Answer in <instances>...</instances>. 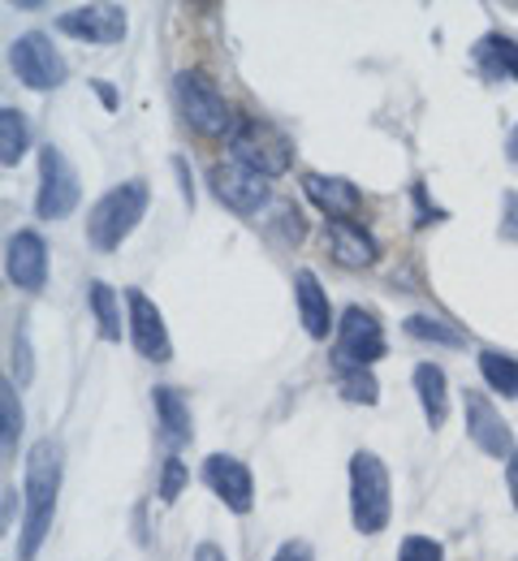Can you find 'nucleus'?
<instances>
[{
    "label": "nucleus",
    "instance_id": "obj_36",
    "mask_svg": "<svg viewBox=\"0 0 518 561\" xmlns=\"http://www.w3.org/2000/svg\"><path fill=\"white\" fill-rule=\"evenodd\" d=\"M506 156H510V164H518V126L510 130V139H506Z\"/></svg>",
    "mask_w": 518,
    "mask_h": 561
},
{
    "label": "nucleus",
    "instance_id": "obj_1",
    "mask_svg": "<svg viewBox=\"0 0 518 561\" xmlns=\"http://www.w3.org/2000/svg\"><path fill=\"white\" fill-rule=\"evenodd\" d=\"M66 476V449L53 436H39L26 449V471H22V531H18V561H35L53 518H57V496Z\"/></svg>",
    "mask_w": 518,
    "mask_h": 561
},
{
    "label": "nucleus",
    "instance_id": "obj_17",
    "mask_svg": "<svg viewBox=\"0 0 518 561\" xmlns=\"http://www.w3.org/2000/svg\"><path fill=\"white\" fill-rule=\"evenodd\" d=\"M151 407H156V423H160V440L177 454L195 440V420H191V402L173 389V385H156L151 389Z\"/></svg>",
    "mask_w": 518,
    "mask_h": 561
},
{
    "label": "nucleus",
    "instance_id": "obj_22",
    "mask_svg": "<svg viewBox=\"0 0 518 561\" xmlns=\"http://www.w3.org/2000/svg\"><path fill=\"white\" fill-rule=\"evenodd\" d=\"M22 432H26V415H22V402H18V385H13V376H4L0 380V449H4V458L18 454Z\"/></svg>",
    "mask_w": 518,
    "mask_h": 561
},
{
    "label": "nucleus",
    "instance_id": "obj_31",
    "mask_svg": "<svg viewBox=\"0 0 518 561\" xmlns=\"http://www.w3.org/2000/svg\"><path fill=\"white\" fill-rule=\"evenodd\" d=\"M273 561H315V553H311L307 540H286V545L273 553Z\"/></svg>",
    "mask_w": 518,
    "mask_h": 561
},
{
    "label": "nucleus",
    "instance_id": "obj_10",
    "mask_svg": "<svg viewBox=\"0 0 518 561\" xmlns=\"http://www.w3.org/2000/svg\"><path fill=\"white\" fill-rule=\"evenodd\" d=\"M462 423H467V436L475 440V449L488 454V458H497V462H506L518 449L515 427H510L506 415L493 407V398L480 393V389H467V393H462Z\"/></svg>",
    "mask_w": 518,
    "mask_h": 561
},
{
    "label": "nucleus",
    "instance_id": "obj_25",
    "mask_svg": "<svg viewBox=\"0 0 518 561\" xmlns=\"http://www.w3.org/2000/svg\"><path fill=\"white\" fill-rule=\"evenodd\" d=\"M510 44L515 39H506V35H484L480 44H475V70L484 73L488 82H502L506 78V53H510Z\"/></svg>",
    "mask_w": 518,
    "mask_h": 561
},
{
    "label": "nucleus",
    "instance_id": "obj_24",
    "mask_svg": "<svg viewBox=\"0 0 518 561\" xmlns=\"http://www.w3.org/2000/svg\"><path fill=\"white\" fill-rule=\"evenodd\" d=\"M415 342H433V346H449V351H458V346H467V337L441 320V316H424V311H415V316H406V324H402Z\"/></svg>",
    "mask_w": 518,
    "mask_h": 561
},
{
    "label": "nucleus",
    "instance_id": "obj_13",
    "mask_svg": "<svg viewBox=\"0 0 518 561\" xmlns=\"http://www.w3.org/2000/svg\"><path fill=\"white\" fill-rule=\"evenodd\" d=\"M126 9L122 4H74L57 18V31L78 44H122L126 39Z\"/></svg>",
    "mask_w": 518,
    "mask_h": 561
},
{
    "label": "nucleus",
    "instance_id": "obj_27",
    "mask_svg": "<svg viewBox=\"0 0 518 561\" xmlns=\"http://www.w3.org/2000/svg\"><path fill=\"white\" fill-rule=\"evenodd\" d=\"M186 480H191V471H186V462L177 458V454H169L164 458V467H160V484H156V496L164 501V505H173L182 489H186Z\"/></svg>",
    "mask_w": 518,
    "mask_h": 561
},
{
    "label": "nucleus",
    "instance_id": "obj_26",
    "mask_svg": "<svg viewBox=\"0 0 518 561\" xmlns=\"http://www.w3.org/2000/svg\"><path fill=\"white\" fill-rule=\"evenodd\" d=\"M337 393L355 407H376L380 402V385L371 371H337Z\"/></svg>",
    "mask_w": 518,
    "mask_h": 561
},
{
    "label": "nucleus",
    "instance_id": "obj_9",
    "mask_svg": "<svg viewBox=\"0 0 518 561\" xmlns=\"http://www.w3.org/2000/svg\"><path fill=\"white\" fill-rule=\"evenodd\" d=\"M208 191L217 195L221 208L238 211V216H260V211L268 208V199H273L268 178L251 173V169L238 164V160H217V164L208 169Z\"/></svg>",
    "mask_w": 518,
    "mask_h": 561
},
{
    "label": "nucleus",
    "instance_id": "obj_37",
    "mask_svg": "<svg viewBox=\"0 0 518 561\" xmlns=\"http://www.w3.org/2000/svg\"><path fill=\"white\" fill-rule=\"evenodd\" d=\"M13 496H18V492L4 489V523H13Z\"/></svg>",
    "mask_w": 518,
    "mask_h": 561
},
{
    "label": "nucleus",
    "instance_id": "obj_33",
    "mask_svg": "<svg viewBox=\"0 0 518 561\" xmlns=\"http://www.w3.org/2000/svg\"><path fill=\"white\" fill-rule=\"evenodd\" d=\"M506 489H510V501H515V510H518V449L506 458Z\"/></svg>",
    "mask_w": 518,
    "mask_h": 561
},
{
    "label": "nucleus",
    "instance_id": "obj_32",
    "mask_svg": "<svg viewBox=\"0 0 518 561\" xmlns=\"http://www.w3.org/2000/svg\"><path fill=\"white\" fill-rule=\"evenodd\" d=\"M191 561H229V553H225L221 545H212V540H204L195 553H191Z\"/></svg>",
    "mask_w": 518,
    "mask_h": 561
},
{
    "label": "nucleus",
    "instance_id": "obj_30",
    "mask_svg": "<svg viewBox=\"0 0 518 561\" xmlns=\"http://www.w3.org/2000/svg\"><path fill=\"white\" fill-rule=\"evenodd\" d=\"M497 233L506 242H518V191H506L502 195V220H497Z\"/></svg>",
    "mask_w": 518,
    "mask_h": 561
},
{
    "label": "nucleus",
    "instance_id": "obj_5",
    "mask_svg": "<svg viewBox=\"0 0 518 561\" xmlns=\"http://www.w3.org/2000/svg\"><path fill=\"white\" fill-rule=\"evenodd\" d=\"M173 100H177V113L182 122L204 135V139H221L233 130V117H229V104H225L221 87L199 70H182L173 78Z\"/></svg>",
    "mask_w": 518,
    "mask_h": 561
},
{
    "label": "nucleus",
    "instance_id": "obj_3",
    "mask_svg": "<svg viewBox=\"0 0 518 561\" xmlns=\"http://www.w3.org/2000/svg\"><path fill=\"white\" fill-rule=\"evenodd\" d=\"M393 518V489H389V467L380 454L355 449L350 454V523L359 536H380Z\"/></svg>",
    "mask_w": 518,
    "mask_h": 561
},
{
    "label": "nucleus",
    "instance_id": "obj_15",
    "mask_svg": "<svg viewBox=\"0 0 518 561\" xmlns=\"http://www.w3.org/2000/svg\"><path fill=\"white\" fill-rule=\"evenodd\" d=\"M302 195L324 211L329 220H355L364 211V195L350 178H337V173H302Z\"/></svg>",
    "mask_w": 518,
    "mask_h": 561
},
{
    "label": "nucleus",
    "instance_id": "obj_7",
    "mask_svg": "<svg viewBox=\"0 0 518 561\" xmlns=\"http://www.w3.org/2000/svg\"><path fill=\"white\" fill-rule=\"evenodd\" d=\"M9 70L18 73V82L31 87V91H57L70 78L61 48L44 31H26V35H18L9 44Z\"/></svg>",
    "mask_w": 518,
    "mask_h": 561
},
{
    "label": "nucleus",
    "instance_id": "obj_8",
    "mask_svg": "<svg viewBox=\"0 0 518 561\" xmlns=\"http://www.w3.org/2000/svg\"><path fill=\"white\" fill-rule=\"evenodd\" d=\"M82 199V182L70 156L57 142L39 147V195H35V216L39 220H66Z\"/></svg>",
    "mask_w": 518,
    "mask_h": 561
},
{
    "label": "nucleus",
    "instance_id": "obj_23",
    "mask_svg": "<svg viewBox=\"0 0 518 561\" xmlns=\"http://www.w3.org/2000/svg\"><path fill=\"white\" fill-rule=\"evenodd\" d=\"M480 376L493 393L502 398H518V358L502 351H480Z\"/></svg>",
    "mask_w": 518,
    "mask_h": 561
},
{
    "label": "nucleus",
    "instance_id": "obj_34",
    "mask_svg": "<svg viewBox=\"0 0 518 561\" xmlns=\"http://www.w3.org/2000/svg\"><path fill=\"white\" fill-rule=\"evenodd\" d=\"M91 91H95V95H100V100H104V108H108V113H113V108H117V91H113V87H108V82H104V78H95V82H91Z\"/></svg>",
    "mask_w": 518,
    "mask_h": 561
},
{
    "label": "nucleus",
    "instance_id": "obj_6",
    "mask_svg": "<svg viewBox=\"0 0 518 561\" xmlns=\"http://www.w3.org/2000/svg\"><path fill=\"white\" fill-rule=\"evenodd\" d=\"M384 354H389V342H384L380 320L371 316L368 307L350 302V307L337 316V333H333V367H337V371H371Z\"/></svg>",
    "mask_w": 518,
    "mask_h": 561
},
{
    "label": "nucleus",
    "instance_id": "obj_16",
    "mask_svg": "<svg viewBox=\"0 0 518 561\" xmlns=\"http://www.w3.org/2000/svg\"><path fill=\"white\" fill-rule=\"evenodd\" d=\"M295 302H298V324L307 329L311 342H324L329 333H337V316L329 302V289L320 285V277L311 268L295 273Z\"/></svg>",
    "mask_w": 518,
    "mask_h": 561
},
{
    "label": "nucleus",
    "instance_id": "obj_28",
    "mask_svg": "<svg viewBox=\"0 0 518 561\" xmlns=\"http://www.w3.org/2000/svg\"><path fill=\"white\" fill-rule=\"evenodd\" d=\"M13 380H18V389H26V385L35 380V358H31V337H26V329H22V324L13 329Z\"/></svg>",
    "mask_w": 518,
    "mask_h": 561
},
{
    "label": "nucleus",
    "instance_id": "obj_19",
    "mask_svg": "<svg viewBox=\"0 0 518 561\" xmlns=\"http://www.w3.org/2000/svg\"><path fill=\"white\" fill-rule=\"evenodd\" d=\"M411 385H415V398H419V407H424L428 427H433V432L445 427V420H449V376H445L441 363H419V367L411 371Z\"/></svg>",
    "mask_w": 518,
    "mask_h": 561
},
{
    "label": "nucleus",
    "instance_id": "obj_4",
    "mask_svg": "<svg viewBox=\"0 0 518 561\" xmlns=\"http://www.w3.org/2000/svg\"><path fill=\"white\" fill-rule=\"evenodd\" d=\"M229 160H238V164H246L251 173H260V178H281V173H290V164H295V142L286 130H277L273 122H264V117H242V122H233V130H229Z\"/></svg>",
    "mask_w": 518,
    "mask_h": 561
},
{
    "label": "nucleus",
    "instance_id": "obj_2",
    "mask_svg": "<svg viewBox=\"0 0 518 561\" xmlns=\"http://www.w3.org/2000/svg\"><path fill=\"white\" fill-rule=\"evenodd\" d=\"M151 208V186L148 178H126L117 186H108L91 211H87V242L100 255L122 251V242H130V233L143 225V216Z\"/></svg>",
    "mask_w": 518,
    "mask_h": 561
},
{
    "label": "nucleus",
    "instance_id": "obj_35",
    "mask_svg": "<svg viewBox=\"0 0 518 561\" xmlns=\"http://www.w3.org/2000/svg\"><path fill=\"white\" fill-rule=\"evenodd\" d=\"M506 78L518 82V44H510V53H506Z\"/></svg>",
    "mask_w": 518,
    "mask_h": 561
},
{
    "label": "nucleus",
    "instance_id": "obj_14",
    "mask_svg": "<svg viewBox=\"0 0 518 561\" xmlns=\"http://www.w3.org/2000/svg\"><path fill=\"white\" fill-rule=\"evenodd\" d=\"M4 277L22 294H39L48 285V242L39 229H18L4 242Z\"/></svg>",
    "mask_w": 518,
    "mask_h": 561
},
{
    "label": "nucleus",
    "instance_id": "obj_20",
    "mask_svg": "<svg viewBox=\"0 0 518 561\" xmlns=\"http://www.w3.org/2000/svg\"><path fill=\"white\" fill-rule=\"evenodd\" d=\"M122 298H126V294H117L108 280H87V307H91V316H95L104 342H122V333H130V329L122 324Z\"/></svg>",
    "mask_w": 518,
    "mask_h": 561
},
{
    "label": "nucleus",
    "instance_id": "obj_21",
    "mask_svg": "<svg viewBox=\"0 0 518 561\" xmlns=\"http://www.w3.org/2000/svg\"><path fill=\"white\" fill-rule=\"evenodd\" d=\"M26 151H31L26 113L13 108V104H4V108H0V164H4V169H18Z\"/></svg>",
    "mask_w": 518,
    "mask_h": 561
},
{
    "label": "nucleus",
    "instance_id": "obj_29",
    "mask_svg": "<svg viewBox=\"0 0 518 561\" xmlns=\"http://www.w3.org/2000/svg\"><path fill=\"white\" fill-rule=\"evenodd\" d=\"M398 561H445V545L433 536H406L398 545Z\"/></svg>",
    "mask_w": 518,
    "mask_h": 561
},
{
    "label": "nucleus",
    "instance_id": "obj_11",
    "mask_svg": "<svg viewBox=\"0 0 518 561\" xmlns=\"http://www.w3.org/2000/svg\"><path fill=\"white\" fill-rule=\"evenodd\" d=\"M126 337L130 346L143 354L148 363H169L173 358V337H169V324H164V311L151 302L143 289H126Z\"/></svg>",
    "mask_w": 518,
    "mask_h": 561
},
{
    "label": "nucleus",
    "instance_id": "obj_18",
    "mask_svg": "<svg viewBox=\"0 0 518 561\" xmlns=\"http://www.w3.org/2000/svg\"><path fill=\"white\" fill-rule=\"evenodd\" d=\"M329 247L342 268H371L380 260V247L359 220H329Z\"/></svg>",
    "mask_w": 518,
    "mask_h": 561
},
{
    "label": "nucleus",
    "instance_id": "obj_12",
    "mask_svg": "<svg viewBox=\"0 0 518 561\" xmlns=\"http://www.w3.org/2000/svg\"><path fill=\"white\" fill-rule=\"evenodd\" d=\"M204 484L229 514H251L255 510V476L233 454H208L204 458Z\"/></svg>",
    "mask_w": 518,
    "mask_h": 561
}]
</instances>
